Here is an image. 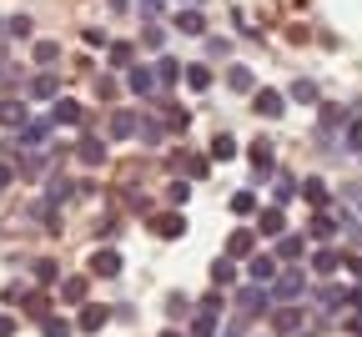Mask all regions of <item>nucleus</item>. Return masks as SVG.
<instances>
[{
    "label": "nucleus",
    "instance_id": "obj_1",
    "mask_svg": "<svg viewBox=\"0 0 362 337\" xmlns=\"http://www.w3.org/2000/svg\"><path fill=\"white\" fill-rule=\"evenodd\" d=\"M267 312V292L262 287H242L237 292V322H252V318H262Z\"/></svg>",
    "mask_w": 362,
    "mask_h": 337
},
{
    "label": "nucleus",
    "instance_id": "obj_2",
    "mask_svg": "<svg viewBox=\"0 0 362 337\" xmlns=\"http://www.w3.org/2000/svg\"><path fill=\"white\" fill-rule=\"evenodd\" d=\"M86 121V106L76 96H56V111H51V126H81Z\"/></svg>",
    "mask_w": 362,
    "mask_h": 337
},
{
    "label": "nucleus",
    "instance_id": "obj_3",
    "mask_svg": "<svg viewBox=\"0 0 362 337\" xmlns=\"http://www.w3.org/2000/svg\"><path fill=\"white\" fill-rule=\"evenodd\" d=\"M272 282H277V297H287V302H292V297H302V292H307V277H302V272H297V267L277 272Z\"/></svg>",
    "mask_w": 362,
    "mask_h": 337
},
{
    "label": "nucleus",
    "instance_id": "obj_4",
    "mask_svg": "<svg viewBox=\"0 0 362 337\" xmlns=\"http://www.w3.org/2000/svg\"><path fill=\"white\" fill-rule=\"evenodd\" d=\"M151 231H156V237H166V242H176L181 231H186V217L181 212H156L151 217Z\"/></svg>",
    "mask_w": 362,
    "mask_h": 337
},
{
    "label": "nucleus",
    "instance_id": "obj_5",
    "mask_svg": "<svg viewBox=\"0 0 362 337\" xmlns=\"http://www.w3.org/2000/svg\"><path fill=\"white\" fill-rule=\"evenodd\" d=\"M76 161H81V166H106V141L81 136V141H76Z\"/></svg>",
    "mask_w": 362,
    "mask_h": 337
},
{
    "label": "nucleus",
    "instance_id": "obj_6",
    "mask_svg": "<svg viewBox=\"0 0 362 337\" xmlns=\"http://www.w3.org/2000/svg\"><path fill=\"white\" fill-rule=\"evenodd\" d=\"M126 86H131L136 96H151L156 91V71L151 66H126Z\"/></svg>",
    "mask_w": 362,
    "mask_h": 337
},
{
    "label": "nucleus",
    "instance_id": "obj_7",
    "mask_svg": "<svg viewBox=\"0 0 362 337\" xmlns=\"http://www.w3.org/2000/svg\"><path fill=\"white\" fill-rule=\"evenodd\" d=\"M106 322H111V307H91V302L81 307V318H76V327H81V332H101Z\"/></svg>",
    "mask_w": 362,
    "mask_h": 337
},
{
    "label": "nucleus",
    "instance_id": "obj_8",
    "mask_svg": "<svg viewBox=\"0 0 362 337\" xmlns=\"http://www.w3.org/2000/svg\"><path fill=\"white\" fill-rule=\"evenodd\" d=\"M26 121H31V111L20 106V101H0V126H6V131H20Z\"/></svg>",
    "mask_w": 362,
    "mask_h": 337
},
{
    "label": "nucleus",
    "instance_id": "obj_9",
    "mask_svg": "<svg viewBox=\"0 0 362 337\" xmlns=\"http://www.w3.org/2000/svg\"><path fill=\"white\" fill-rule=\"evenodd\" d=\"M91 272H96V277H116V272H121V252H111V247H101L96 257H91Z\"/></svg>",
    "mask_w": 362,
    "mask_h": 337
},
{
    "label": "nucleus",
    "instance_id": "obj_10",
    "mask_svg": "<svg viewBox=\"0 0 362 337\" xmlns=\"http://www.w3.org/2000/svg\"><path fill=\"white\" fill-rule=\"evenodd\" d=\"M257 231H262V237H282V231H287V217H282V206H267V212L257 217Z\"/></svg>",
    "mask_w": 362,
    "mask_h": 337
},
{
    "label": "nucleus",
    "instance_id": "obj_11",
    "mask_svg": "<svg viewBox=\"0 0 362 337\" xmlns=\"http://www.w3.org/2000/svg\"><path fill=\"white\" fill-rule=\"evenodd\" d=\"M252 111H257V116H282V111H287V106H282V91H257Z\"/></svg>",
    "mask_w": 362,
    "mask_h": 337
},
{
    "label": "nucleus",
    "instance_id": "obj_12",
    "mask_svg": "<svg viewBox=\"0 0 362 337\" xmlns=\"http://www.w3.org/2000/svg\"><path fill=\"white\" fill-rule=\"evenodd\" d=\"M161 121H166V131H186V126H191V111L176 106V101H166V106H161Z\"/></svg>",
    "mask_w": 362,
    "mask_h": 337
},
{
    "label": "nucleus",
    "instance_id": "obj_13",
    "mask_svg": "<svg viewBox=\"0 0 362 337\" xmlns=\"http://www.w3.org/2000/svg\"><path fill=\"white\" fill-rule=\"evenodd\" d=\"M277 267H282V262H277V257H262V252H257V257L247 262V272H252V282H272V277H277Z\"/></svg>",
    "mask_w": 362,
    "mask_h": 337
},
{
    "label": "nucleus",
    "instance_id": "obj_14",
    "mask_svg": "<svg viewBox=\"0 0 362 337\" xmlns=\"http://www.w3.org/2000/svg\"><path fill=\"white\" fill-rule=\"evenodd\" d=\"M136 131H141V121H136V111H116V116H111V136H116V141H126V136H136Z\"/></svg>",
    "mask_w": 362,
    "mask_h": 337
},
{
    "label": "nucleus",
    "instance_id": "obj_15",
    "mask_svg": "<svg viewBox=\"0 0 362 337\" xmlns=\"http://www.w3.org/2000/svg\"><path fill=\"white\" fill-rule=\"evenodd\" d=\"M176 81H181V60H172V56H161V60H156V86H166V91H172Z\"/></svg>",
    "mask_w": 362,
    "mask_h": 337
},
{
    "label": "nucleus",
    "instance_id": "obj_16",
    "mask_svg": "<svg viewBox=\"0 0 362 337\" xmlns=\"http://www.w3.org/2000/svg\"><path fill=\"white\" fill-rule=\"evenodd\" d=\"M302 252H307V242H302V237H287V231L277 237V262H297Z\"/></svg>",
    "mask_w": 362,
    "mask_h": 337
},
{
    "label": "nucleus",
    "instance_id": "obj_17",
    "mask_svg": "<svg viewBox=\"0 0 362 337\" xmlns=\"http://www.w3.org/2000/svg\"><path fill=\"white\" fill-rule=\"evenodd\" d=\"M302 197H307V202L317 206V212H322V206L332 202V192H327V181H322V176H312V181H302Z\"/></svg>",
    "mask_w": 362,
    "mask_h": 337
},
{
    "label": "nucleus",
    "instance_id": "obj_18",
    "mask_svg": "<svg viewBox=\"0 0 362 337\" xmlns=\"http://www.w3.org/2000/svg\"><path fill=\"white\" fill-rule=\"evenodd\" d=\"M31 96H35V101H56V96H60V81H56L51 71L35 76V81H31Z\"/></svg>",
    "mask_w": 362,
    "mask_h": 337
},
{
    "label": "nucleus",
    "instance_id": "obj_19",
    "mask_svg": "<svg viewBox=\"0 0 362 337\" xmlns=\"http://www.w3.org/2000/svg\"><path fill=\"white\" fill-rule=\"evenodd\" d=\"M252 247H257V237H252V231H231L227 257H231V262H237V257H252Z\"/></svg>",
    "mask_w": 362,
    "mask_h": 337
},
{
    "label": "nucleus",
    "instance_id": "obj_20",
    "mask_svg": "<svg viewBox=\"0 0 362 337\" xmlns=\"http://www.w3.org/2000/svg\"><path fill=\"white\" fill-rule=\"evenodd\" d=\"M347 116H352V111H343V106H322V121H317V126H322V136L343 131V126H347Z\"/></svg>",
    "mask_w": 362,
    "mask_h": 337
},
{
    "label": "nucleus",
    "instance_id": "obj_21",
    "mask_svg": "<svg viewBox=\"0 0 362 337\" xmlns=\"http://www.w3.org/2000/svg\"><path fill=\"white\" fill-rule=\"evenodd\" d=\"M337 267H343V257H337L332 247H322V252H312V272H322V277H332Z\"/></svg>",
    "mask_w": 362,
    "mask_h": 337
},
{
    "label": "nucleus",
    "instance_id": "obj_22",
    "mask_svg": "<svg viewBox=\"0 0 362 337\" xmlns=\"http://www.w3.org/2000/svg\"><path fill=\"white\" fill-rule=\"evenodd\" d=\"M312 237H317V242H332V237H337V217H327V206L312 217Z\"/></svg>",
    "mask_w": 362,
    "mask_h": 337
},
{
    "label": "nucleus",
    "instance_id": "obj_23",
    "mask_svg": "<svg viewBox=\"0 0 362 337\" xmlns=\"http://www.w3.org/2000/svg\"><path fill=\"white\" fill-rule=\"evenodd\" d=\"M176 31H181V35H201V31H206V15H201V10H181V15H176Z\"/></svg>",
    "mask_w": 362,
    "mask_h": 337
},
{
    "label": "nucleus",
    "instance_id": "obj_24",
    "mask_svg": "<svg viewBox=\"0 0 362 337\" xmlns=\"http://www.w3.org/2000/svg\"><path fill=\"white\" fill-rule=\"evenodd\" d=\"M181 76H186V86H191V91H211V66H186Z\"/></svg>",
    "mask_w": 362,
    "mask_h": 337
},
{
    "label": "nucleus",
    "instance_id": "obj_25",
    "mask_svg": "<svg viewBox=\"0 0 362 337\" xmlns=\"http://www.w3.org/2000/svg\"><path fill=\"white\" fill-rule=\"evenodd\" d=\"M343 151H362V116H347V126H343Z\"/></svg>",
    "mask_w": 362,
    "mask_h": 337
},
{
    "label": "nucleus",
    "instance_id": "obj_26",
    "mask_svg": "<svg viewBox=\"0 0 362 337\" xmlns=\"http://www.w3.org/2000/svg\"><path fill=\"white\" fill-rule=\"evenodd\" d=\"M131 56H136V46H131V40H111V66H116V71H126V66H131Z\"/></svg>",
    "mask_w": 362,
    "mask_h": 337
},
{
    "label": "nucleus",
    "instance_id": "obj_27",
    "mask_svg": "<svg viewBox=\"0 0 362 337\" xmlns=\"http://www.w3.org/2000/svg\"><path fill=\"white\" fill-rule=\"evenodd\" d=\"M277 332H302V312H297V307H282V312H277Z\"/></svg>",
    "mask_w": 362,
    "mask_h": 337
},
{
    "label": "nucleus",
    "instance_id": "obj_28",
    "mask_svg": "<svg viewBox=\"0 0 362 337\" xmlns=\"http://www.w3.org/2000/svg\"><path fill=\"white\" fill-rule=\"evenodd\" d=\"M211 282H217V287H231V282H237V262L222 257L217 267H211Z\"/></svg>",
    "mask_w": 362,
    "mask_h": 337
},
{
    "label": "nucleus",
    "instance_id": "obj_29",
    "mask_svg": "<svg viewBox=\"0 0 362 337\" xmlns=\"http://www.w3.org/2000/svg\"><path fill=\"white\" fill-rule=\"evenodd\" d=\"M252 166H257V172H272V141L267 136L252 141Z\"/></svg>",
    "mask_w": 362,
    "mask_h": 337
},
{
    "label": "nucleus",
    "instance_id": "obj_30",
    "mask_svg": "<svg viewBox=\"0 0 362 337\" xmlns=\"http://www.w3.org/2000/svg\"><path fill=\"white\" fill-rule=\"evenodd\" d=\"M60 297L66 302H86V277H66L60 282Z\"/></svg>",
    "mask_w": 362,
    "mask_h": 337
},
{
    "label": "nucleus",
    "instance_id": "obj_31",
    "mask_svg": "<svg viewBox=\"0 0 362 337\" xmlns=\"http://www.w3.org/2000/svg\"><path fill=\"white\" fill-rule=\"evenodd\" d=\"M191 337H217V312H197V322H191Z\"/></svg>",
    "mask_w": 362,
    "mask_h": 337
},
{
    "label": "nucleus",
    "instance_id": "obj_32",
    "mask_svg": "<svg viewBox=\"0 0 362 337\" xmlns=\"http://www.w3.org/2000/svg\"><path fill=\"white\" fill-rule=\"evenodd\" d=\"M40 332H46V337H71V322H66V318H51V312H46V318H40Z\"/></svg>",
    "mask_w": 362,
    "mask_h": 337
},
{
    "label": "nucleus",
    "instance_id": "obj_33",
    "mask_svg": "<svg viewBox=\"0 0 362 337\" xmlns=\"http://www.w3.org/2000/svg\"><path fill=\"white\" fill-rule=\"evenodd\" d=\"M35 60H40V66H56V60H60V46H56V40H35Z\"/></svg>",
    "mask_w": 362,
    "mask_h": 337
},
{
    "label": "nucleus",
    "instance_id": "obj_34",
    "mask_svg": "<svg viewBox=\"0 0 362 337\" xmlns=\"http://www.w3.org/2000/svg\"><path fill=\"white\" fill-rule=\"evenodd\" d=\"M231 156H237V141H231V136H217V141H211V161H231Z\"/></svg>",
    "mask_w": 362,
    "mask_h": 337
},
{
    "label": "nucleus",
    "instance_id": "obj_35",
    "mask_svg": "<svg viewBox=\"0 0 362 337\" xmlns=\"http://www.w3.org/2000/svg\"><path fill=\"white\" fill-rule=\"evenodd\" d=\"M231 212H237V217H252V212H257V197H252V192H237V197H231Z\"/></svg>",
    "mask_w": 362,
    "mask_h": 337
},
{
    "label": "nucleus",
    "instance_id": "obj_36",
    "mask_svg": "<svg viewBox=\"0 0 362 337\" xmlns=\"http://www.w3.org/2000/svg\"><path fill=\"white\" fill-rule=\"evenodd\" d=\"M292 101H302V106H312V101H317V86H312V81H292Z\"/></svg>",
    "mask_w": 362,
    "mask_h": 337
},
{
    "label": "nucleus",
    "instance_id": "obj_37",
    "mask_svg": "<svg viewBox=\"0 0 362 337\" xmlns=\"http://www.w3.org/2000/svg\"><path fill=\"white\" fill-rule=\"evenodd\" d=\"M31 31H35L31 15H15V20H10V35H15V40H31Z\"/></svg>",
    "mask_w": 362,
    "mask_h": 337
},
{
    "label": "nucleus",
    "instance_id": "obj_38",
    "mask_svg": "<svg viewBox=\"0 0 362 337\" xmlns=\"http://www.w3.org/2000/svg\"><path fill=\"white\" fill-rule=\"evenodd\" d=\"M292 197H297V181L292 176H277V206H287Z\"/></svg>",
    "mask_w": 362,
    "mask_h": 337
},
{
    "label": "nucleus",
    "instance_id": "obj_39",
    "mask_svg": "<svg viewBox=\"0 0 362 337\" xmlns=\"http://www.w3.org/2000/svg\"><path fill=\"white\" fill-rule=\"evenodd\" d=\"M227 81H231V91H252V71H247V66H231Z\"/></svg>",
    "mask_w": 362,
    "mask_h": 337
},
{
    "label": "nucleus",
    "instance_id": "obj_40",
    "mask_svg": "<svg viewBox=\"0 0 362 337\" xmlns=\"http://www.w3.org/2000/svg\"><path fill=\"white\" fill-rule=\"evenodd\" d=\"M176 161L186 166V172H191V176H206V172H211V166H206V156H176Z\"/></svg>",
    "mask_w": 362,
    "mask_h": 337
},
{
    "label": "nucleus",
    "instance_id": "obj_41",
    "mask_svg": "<svg viewBox=\"0 0 362 337\" xmlns=\"http://www.w3.org/2000/svg\"><path fill=\"white\" fill-rule=\"evenodd\" d=\"M56 277H60V272H56V262H35V282H46V287H51Z\"/></svg>",
    "mask_w": 362,
    "mask_h": 337
},
{
    "label": "nucleus",
    "instance_id": "obj_42",
    "mask_svg": "<svg viewBox=\"0 0 362 337\" xmlns=\"http://www.w3.org/2000/svg\"><path fill=\"white\" fill-rule=\"evenodd\" d=\"M96 96L111 101V96H116V81H111V76H96Z\"/></svg>",
    "mask_w": 362,
    "mask_h": 337
},
{
    "label": "nucleus",
    "instance_id": "obj_43",
    "mask_svg": "<svg viewBox=\"0 0 362 337\" xmlns=\"http://www.w3.org/2000/svg\"><path fill=\"white\" fill-rule=\"evenodd\" d=\"M166 197H172V202H186V197H191V181H172V186H166Z\"/></svg>",
    "mask_w": 362,
    "mask_h": 337
},
{
    "label": "nucleus",
    "instance_id": "obj_44",
    "mask_svg": "<svg viewBox=\"0 0 362 337\" xmlns=\"http://www.w3.org/2000/svg\"><path fill=\"white\" fill-rule=\"evenodd\" d=\"M201 312H217V318H222V292H206V297H201Z\"/></svg>",
    "mask_w": 362,
    "mask_h": 337
},
{
    "label": "nucleus",
    "instance_id": "obj_45",
    "mask_svg": "<svg viewBox=\"0 0 362 337\" xmlns=\"http://www.w3.org/2000/svg\"><path fill=\"white\" fill-rule=\"evenodd\" d=\"M166 312H172V318H181V312H186V297H181V292H172V302H166Z\"/></svg>",
    "mask_w": 362,
    "mask_h": 337
},
{
    "label": "nucleus",
    "instance_id": "obj_46",
    "mask_svg": "<svg viewBox=\"0 0 362 337\" xmlns=\"http://www.w3.org/2000/svg\"><path fill=\"white\" fill-rule=\"evenodd\" d=\"M10 181H15V166H6V161H0V192H6Z\"/></svg>",
    "mask_w": 362,
    "mask_h": 337
},
{
    "label": "nucleus",
    "instance_id": "obj_47",
    "mask_svg": "<svg viewBox=\"0 0 362 337\" xmlns=\"http://www.w3.org/2000/svg\"><path fill=\"white\" fill-rule=\"evenodd\" d=\"M141 10H146V20H156L161 15V0H141Z\"/></svg>",
    "mask_w": 362,
    "mask_h": 337
},
{
    "label": "nucleus",
    "instance_id": "obj_48",
    "mask_svg": "<svg viewBox=\"0 0 362 337\" xmlns=\"http://www.w3.org/2000/svg\"><path fill=\"white\" fill-rule=\"evenodd\" d=\"M343 267L352 272V277H362V257H343Z\"/></svg>",
    "mask_w": 362,
    "mask_h": 337
},
{
    "label": "nucleus",
    "instance_id": "obj_49",
    "mask_svg": "<svg viewBox=\"0 0 362 337\" xmlns=\"http://www.w3.org/2000/svg\"><path fill=\"white\" fill-rule=\"evenodd\" d=\"M347 202L357 206V212H362V186H347Z\"/></svg>",
    "mask_w": 362,
    "mask_h": 337
},
{
    "label": "nucleus",
    "instance_id": "obj_50",
    "mask_svg": "<svg viewBox=\"0 0 362 337\" xmlns=\"http://www.w3.org/2000/svg\"><path fill=\"white\" fill-rule=\"evenodd\" d=\"M0 337H15V318H0Z\"/></svg>",
    "mask_w": 362,
    "mask_h": 337
},
{
    "label": "nucleus",
    "instance_id": "obj_51",
    "mask_svg": "<svg viewBox=\"0 0 362 337\" xmlns=\"http://www.w3.org/2000/svg\"><path fill=\"white\" fill-rule=\"evenodd\" d=\"M347 327H352V332H357V337H362V318H352V322H347Z\"/></svg>",
    "mask_w": 362,
    "mask_h": 337
},
{
    "label": "nucleus",
    "instance_id": "obj_52",
    "mask_svg": "<svg viewBox=\"0 0 362 337\" xmlns=\"http://www.w3.org/2000/svg\"><path fill=\"white\" fill-rule=\"evenodd\" d=\"M0 71H6V51H0Z\"/></svg>",
    "mask_w": 362,
    "mask_h": 337
},
{
    "label": "nucleus",
    "instance_id": "obj_53",
    "mask_svg": "<svg viewBox=\"0 0 362 337\" xmlns=\"http://www.w3.org/2000/svg\"><path fill=\"white\" fill-rule=\"evenodd\" d=\"M292 337H312V332H292Z\"/></svg>",
    "mask_w": 362,
    "mask_h": 337
},
{
    "label": "nucleus",
    "instance_id": "obj_54",
    "mask_svg": "<svg viewBox=\"0 0 362 337\" xmlns=\"http://www.w3.org/2000/svg\"><path fill=\"white\" fill-rule=\"evenodd\" d=\"M161 337H176V332H161Z\"/></svg>",
    "mask_w": 362,
    "mask_h": 337
}]
</instances>
